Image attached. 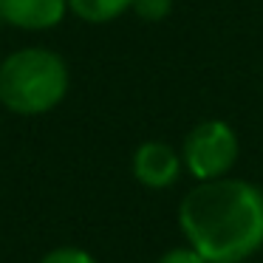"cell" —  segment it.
Here are the masks:
<instances>
[{
  "label": "cell",
  "instance_id": "obj_4",
  "mask_svg": "<svg viewBox=\"0 0 263 263\" xmlns=\"http://www.w3.org/2000/svg\"><path fill=\"white\" fill-rule=\"evenodd\" d=\"M133 178L147 190H167L184 170L181 153L167 142H142L130 161Z\"/></svg>",
  "mask_w": 263,
  "mask_h": 263
},
{
  "label": "cell",
  "instance_id": "obj_1",
  "mask_svg": "<svg viewBox=\"0 0 263 263\" xmlns=\"http://www.w3.org/2000/svg\"><path fill=\"white\" fill-rule=\"evenodd\" d=\"M178 227L210 263H243L263 249V190L229 176L198 181L178 204Z\"/></svg>",
  "mask_w": 263,
  "mask_h": 263
},
{
  "label": "cell",
  "instance_id": "obj_7",
  "mask_svg": "<svg viewBox=\"0 0 263 263\" xmlns=\"http://www.w3.org/2000/svg\"><path fill=\"white\" fill-rule=\"evenodd\" d=\"M130 12L144 23H161L173 12V0H133Z\"/></svg>",
  "mask_w": 263,
  "mask_h": 263
},
{
  "label": "cell",
  "instance_id": "obj_2",
  "mask_svg": "<svg viewBox=\"0 0 263 263\" xmlns=\"http://www.w3.org/2000/svg\"><path fill=\"white\" fill-rule=\"evenodd\" d=\"M71 68L46 46H23L0 60V105L14 116H46L65 102Z\"/></svg>",
  "mask_w": 263,
  "mask_h": 263
},
{
  "label": "cell",
  "instance_id": "obj_3",
  "mask_svg": "<svg viewBox=\"0 0 263 263\" xmlns=\"http://www.w3.org/2000/svg\"><path fill=\"white\" fill-rule=\"evenodd\" d=\"M240 156V142L232 125L221 119H206L198 122L193 130L184 136L181 147V161L184 170L195 178V181H212V178H223L235 167Z\"/></svg>",
  "mask_w": 263,
  "mask_h": 263
},
{
  "label": "cell",
  "instance_id": "obj_9",
  "mask_svg": "<svg viewBox=\"0 0 263 263\" xmlns=\"http://www.w3.org/2000/svg\"><path fill=\"white\" fill-rule=\"evenodd\" d=\"M156 263H210V260H206L204 255H198L190 243H184V246H173V249H167Z\"/></svg>",
  "mask_w": 263,
  "mask_h": 263
},
{
  "label": "cell",
  "instance_id": "obj_5",
  "mask_svg": "<svg viewBox=\"0 0 263 263\" xmlns=\"http://www.w3.org/2000/svg\"><path fill=\"white\" fill-rule=\"evenodd\" d=\"M68 14V0H0V23L17 31H51Z\"/></svg>",
  "mask_w": 263,
  "mask_h": 263
},
{
  "label": "cell",
  "instance_id": "obj_8",
  "mask_svg": "<svg viewBox=\"0 0 263 263\" xmlns=\"http://www.w3.org/2000/svg\"><path fill=\"white\" fill-rule=\"evenodd\" d=\"M37 263H99V260L88 249H80V246H54Z\"/></svg>",
  "mask_w": 263,
  "mask_h": 263
},
{
  "label": "cell",
  "instance_id": "obj_6",
  "mask_svg": "<svg viewBox=\"0 0 263 263\" xmlns=\"http://www.w3.org/2000/svg\"><path fill=\"white\" fill-rule=\"evenodd\" d=\"M133 0H68V14L91 26H105L130 12Z\"/></svg>",
  "mask_w": 263,
  "mask_h": 263
}]
</instances>
